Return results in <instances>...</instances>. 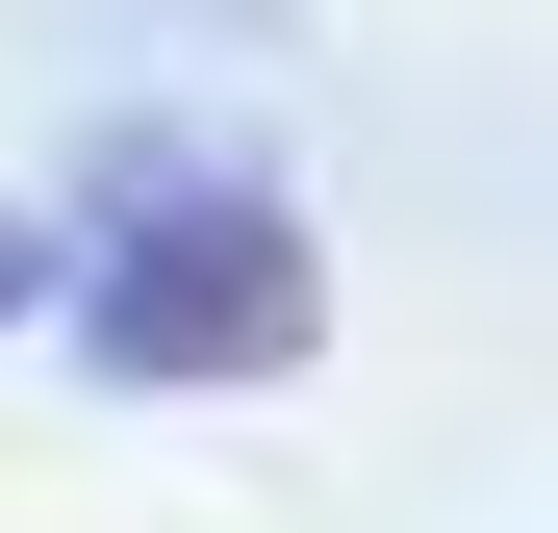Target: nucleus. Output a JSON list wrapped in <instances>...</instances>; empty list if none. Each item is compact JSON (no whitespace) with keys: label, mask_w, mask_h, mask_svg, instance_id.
<instances>
[]
</instances>
